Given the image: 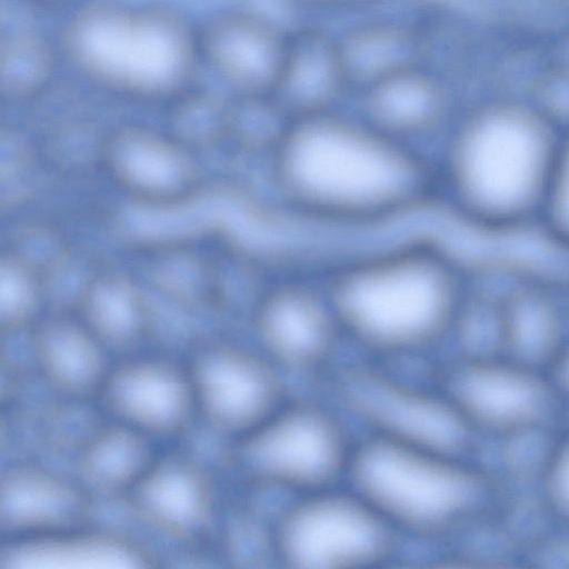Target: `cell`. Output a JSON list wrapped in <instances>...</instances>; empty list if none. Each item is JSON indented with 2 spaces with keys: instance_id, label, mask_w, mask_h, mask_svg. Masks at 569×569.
Listing matches in <instances>:
<instances>
[{
  "instance_id": "8992f818",
  "label": "cell",
  "mask_w": 569,
  "mask_h": 569,
  "mask_svg": "<svg viewBox=\"0 0 569 569\" xmlns=\"http://www.w3.org/2000/svg\"><path fill=\"white\" fill-rule=\"evenodd\" d=\"M70 47L90 76L137 92L177 88L199 58L197 37L156 10L90 9L72 27Z\"/></svg>"
},
{
  "instance_id": "484cf974",
  "label": "cell",
  "mask_w": 569,
  "mask_h": 569,
  "mask_svg": "<svg viewBox=\"0 0 569 569\" xmlns=\"http://www.w3.org/2000/svg\"><path fill=\"white\" fill-rule=\"evenodd\" d=\"M292 6L318 12H358L375 9L392 0H283Z\"/></svg>"
},
{
  "instance_id": "44dd1931",
  "label": "cell",
  "mask_w": 569,
  "mask_h": 569,
  "mask_svg": "<svg viewBox=\"0 0 569 569\" xmlns=\"http://www.w3.org/2000/svg\"><path fill=\"white\" fill-rule=\"evenodd\" d=\"M154 440L127 426L100 421L73 455L74 478L94 499H121L158 455Z\"/></svg>"
},
{
  "instance_id": "30bf717a",
  "label": "cell",
  "mask_w": 569,
  "mask_h": 569,
  "mask_svg": "<svg viewBox=\"0 0 569 569\" xmlns=\"http://www.w3.org/2000/svg\"><path fill=\"white\" fill-rule=\"evenodd\" d=\"M120 501L138 522L184 549L202 547L219 519L212 473L183 450L158 452Z\"/></svg>"
},
{
  "instance_id": "9a60e30c",
  "label": "cell",
  "mask_w": 569,
  "mask_h": 569,
  "mask_svg": "<svg viewBox=\"0 0 569 569\" xmlns=\"http://www.w3.org/2000/svg\"><path fill=\"white\" fill-rule=\"evenodd\" d=\"M96 499L73 477L36 462H17L0 478L3 539L56 533L90 525Z\"/></svg>"
},
{
  "instance_id": "52a82bcc",
  "label": "cell",
  "mask_w": 569,
  "mask_h": 569,
  "mask_svg": "<svg viewBox=\"0 0 569 569\" xmlns=\"http://www.w3.org/2000/svg\"><path fill=\"white\" fill-rule=\"evenodd\" d=\"M398 538L348 485L289 497L269 522L270 558L287 569L379 567L396 553Z\"/></svg>"
},
{
  "instance_id": "603a6c76",
  "label": "cell",
  "mask_w": 569,
  "mask_h": 569,
  "mask_svg": "<svg viewBox=\"0 0 569 569\" xmlns=\"http://www.w3.org/2000/svg\"><path fill=\"white\" fill-rule=\"evenodd\" d=\"M54 70L51 46L31 32H11L1 42L0 82L9 96L41 88Z\"/></svg>"
},
{
  "instance_id": "5bb4252c",
  "label": "cell",
  "mask_w": 569,
  "mask_h": 569,
  "mask_svg": "<svg viewBox=\"0 0 569 569\" xmlns=\"http://www.w3.org/2000/svg\"><path fill=\"white\" fill-rule=\"evenodd\" d=\"M290 29L253 11L213 18L197 37L199 58L240 97L271 96Z\"/></svg>"
},
{
  "instance_id": "cb8c5ba5",
  "label": "cell",
  "mask_w": 569,
  "mask_h": 569,
  "mask_svg": "<svg viewBox=\"0 0 569 569\" xmlns=\"http://www.w3.org/2000/svg\"><path fill=\"white\" fill-rule=\"evenodd\" d=\"M539 220L553 241L569 249V131L561 134Z\"/></svg>"
},
{
  "instance_id": "6da1fadb",
  "label": "cell",
  "mask_w": 569,
  "mask_h": 569,
  "mask_svg": "<svg viewBox=\"0 0 569 569\" xmlns=\"http://www.w3.org/2000/svg\"><path fill=\"white\" fill-rule=\"evenodd\" d=\"M272 172L288 204L306 214L346 221L406 211L432 183L416 147L338 107L288 118L273 140Z\"/></svg>"
},
{
  "instance_id": "d6986e66",
  "label": "cell",
  "mask_w": 569,
  "mask_h": 569,
  "mask_svg": "<svg viewBox=\"0 0 569 569\" xmlns=\"http://www.w3.org/2000/svg\"><path fill=\"white\" fill-rule=\"evenodd\" d=\"M336 38L351 93L428 58L425 26L413 21L368 18Z\"/></svg>"
},
{
  "instance_id": "83f0119b",
  "label": "cell",
  "mask_w": 569,
  "mask_h": 569,
  "mask_svg": "<svg viewBox=\"0 0 569 569\" xmlns=\"http://www.w3.org/2000/svg\"><path fill=\"white\" fill-rule=\"evenodd\" d=\"M42 1H56V0H42Z\"/></svg>"
},
{
  "instance_id": "4fadbf2b",
  "label": "cell",
  "mask_w": 569,
  "mask_h": 569,
  "mask_svg": "<svg viewBox=\"0 0 569 569\" xmlns=\"http://www.w3.org/2000/svg\"><path fill=\"white\" fill-rule=\"evenodd\" d=\"M439 386L475 430H529L545 419L551 400L549 385L535 368L511 358L467 356L446 371Z\"/></svg>"
},
{
  "instance_id": "7a4b0ae2",
  "label": "cell",
  "mask_w": 569,
  "mask_h": 569,
  "mask_svg": "<svg viewBox=\"0 0 569 569\" xmlns=\"http://www.w3.org/2000/svg\"><path fill=\"white\" fill-rule=\"evenodd\" d=\"M561 133L535 106L489 101L450 130L441 180L470 223L508 231L539 219Z\"/></svg>"
},
{
  "instance_id": "ac0fdd59",
  "label": "cell",
  "mask_w": 569,
  "mask_h": 569,
  "mask_svg": "<svg viewBox=\"0 0 569 569\" xmlns=\"http://www.w3.org/2000/svg\"><path fill=\"white\" fill-rule=\"evenodd\" d=\"M348 92L351 93L336 33L316 24L290 29L271 94L287 117L337 108Z\"/></svg>"
},
{
  "instance_id": "7c38bea8",
  "label": "cell",
  "mask_w": 569,
  "mask_h": 569,
  "mask_svg": "<svg viewBox=\"0 0 569 569\" xmlns=\"http://www.w3.org/2000/svg\"><path fill=\"white\" fill-rule=\"evenodd\" d=\"M106 419L157 440L184 435L197 416L186 362L127 357L111 365L94 398Z\"/></svg>"
},
{
  "instance_id": "5b68a950",
  "label": "cell",
  "mask_w": 569,
  "mask_h": 569,
  "mask_svg": "<svg viewBox=\"0 0 569 569\" xmlns=\"http://www.w3.org/2000/svg\"><path fill=\"white\" fill-rule=\"evenodd\" d=\"M356 442L331 401L289 397L230 442L229 461L248 486L292 497L346 482Z\"/></svg>"
},
{
  "instance_id": "ffe728a7",
  "label": "cell",
  "mask_w": 569,
  "mask_h": 569,
  "mask_svg": "<svg viewBox=\"0 0 569 569\" xmlns=\"http://www.w3.org/2000/svg\"><path fill=\"white\" fill-rule=\"evenodd\" d=\"M40 380L62 400H94L111 366L106 347L90 331L68 321L43 327L32 343Z\"/></svg>"
},
{
  "instance_id": "3957f363",
  "label": "cell",
  "mask_w": 569,
  "mask_h": 569,
  "mask_svg": "<svg viewBox=\"0 0 569 569\" xmlns=\"http://www.w3.org/2000/svg\"><path fill=\"white\" fill-rule=\"evenodd\" d=\"M327 289L345 339L377 359L435 347L456 328L467 299L456 264L426 242L350 261Z\"/></svg>"
},
{
  "instance_id": "7402d4cb",
  "label": "cell",
  "mask_w": 569,
  "mask_h": 569,
  "mask_svg": "<svg viewBox=\"0 0 569 569\" xmlns=\"http://www.w3.org/2000/svg\"><path fill=\"white\" fill-rule=\"evenodd\" d=\"M502 347L528 366L552 360L563 350V316L555 295L537 282H523L498 297Z\"/></svg>"
},
{
  "instance_id": "ba28073f",
  "label": "cell",
  "mask_w": 569,
  "mask_h": 569,
  "mask_svg": "<svg viewBox=\"0 0 569 569\" xmlns=\"http://www.w3.org/2000/svg\"><path fill=\"white\" fill-rule=\"evenodd\" d=\"M331 402L367 436L463 456L475 429L438 385L410 381L378 362L335 366L327 375Z\"/></svg>"
},
{
  "instance_id": "d4e9b609",
  "label": "cell",
  "mask_w": 569,
  "mask_h": 569,
  "mask_svg": "<svg viewBox=\"0 0 569 569\" xmlns=\"http://www.w3.org/2000/svg\"><path fill=\"white\" fill-rule=\"evenodd\" d=\"M549 505L561 517L569 519V439L551 455L545 477Z\"/></svg>"
},
{
  "instance_id": "8fae6325",
  "label": "cell",
  "mask_w": 569,
  "mask_h": 569,
  "mask_svg": "<svg viewBox=\"0 0 569 569\" xmlns=\"http://www.w3.org/2000/svg\"><path fill=\"white\" fill-rule=\"evenodd\" d=\"M253 331L256 347L286 376L328 373L345 339L327 286L301 280L276 282L263 295Z\"/></svg>"
},
{
  "instance_id": "2e32d148",
  "label": "cell",
  "mask_w": 569,
  "mask_h": 569,
  "mask_svg": "<svg viewBox=\"0 0 569 569\" xmlns=\"http://www.w3.org/2000/svg\"><path fill=\"white\" fill-rule=\"evenodd\" d=\"M353 94L358 116L386 136L413 147L445 126L449 116L447 83L428 62L395 71Z\"/></svg>"
},
{
  "instance_id": "4316f807",
  "label": "cell",
  "mask_w": 569,
  "mask_h": 569,
  "mask_svg": "<svg viewBox=\"0 0 569 569\" xmlns=\"http://www.w3.org/2000/svg\"><path fill=\"white\" fill-rule=\"evenodd\" d=\"M553 363L556 388L569 399V347L563 348Z\"/></svg>"
},
{
  "instance_id": "9c48e42d",
  "label": "cell",
  "mask_w": 569,
  "mask_h": 569,
  "mask_svg": "<svg viewBox=\"0 0 569 569\" xmlns=\"http://www.w3.org/2000/svg\"><path fill=\"white\" fill-rule=\"evenodd\" d=\"M184 362L198 419L230 442L289 398L287 376L257 347L211 341L194 348Z\"/></svg>"
},
{
  "instance_id": "277c9868",
  "label": "cell",
  "mask_w": 569,
  "mask_h": 569,
  "mask_svg": "<svg viewBox=\"0 0 569 569\" xmlns=\"http://www.w3.org/2000/svg\"><path fill=\"white\" fill-rule=\"evenodd\" d=\"M346 483L399 536L423 541L461 529L488 492L485 478L463 456L371 436L357 440Z\"/></svg>"
},
{
  "instance_id": "e0dca14e",
  "label": "cell",
  "mask_w": 569,
  "mask_h": 569,
  "mask_svg": "<svg viewBox=\"0 0 569 569\" xmlns=\"http://www.w3.org/2000/svg\"><path fill=\"white\" fill-rule=\"evenodd\" d=\"M159 556L123 531L91 523L51 535L4 539L0 567L9 569H134L160 566Z\"/></svg>"
}]
</instances>
